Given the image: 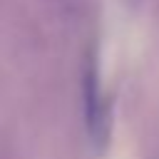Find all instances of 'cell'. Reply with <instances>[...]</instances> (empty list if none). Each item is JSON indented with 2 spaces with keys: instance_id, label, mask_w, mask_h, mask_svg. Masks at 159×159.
Listing matches in <instances>:
<instances>
[{
  "instance_id": "1",
  "label": "cell",
  "mask_w": 159,
  "mask_h": 159,
  "mask_svg": "<svg viewBox=\"0 0 159 159\" xmlns=\"http://www.w3.org/2000/svg\"><path fill=\"white\" fill-rule=\"evenodd\" d=\"M82 102H84V124L92 144L97 152H104L112 132V112L109 102L102 92V80H99V67L97 60H87L84 72H82Z\"/></svg>"
}]
</instances>
